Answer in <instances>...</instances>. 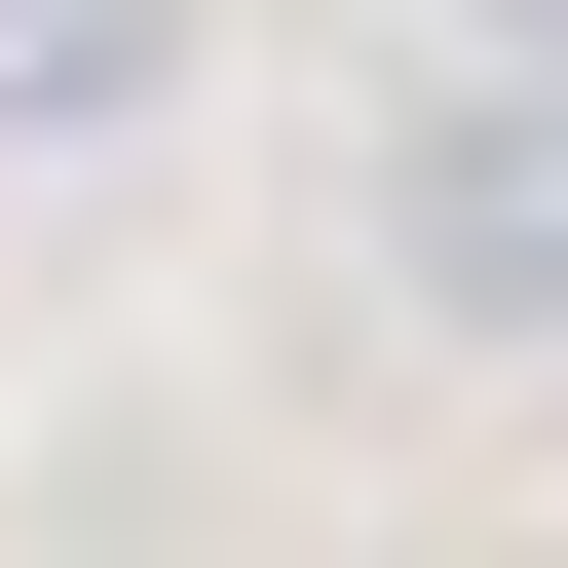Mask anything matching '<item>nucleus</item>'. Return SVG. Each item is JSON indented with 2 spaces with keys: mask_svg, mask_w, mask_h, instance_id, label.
<instances>
[{
  "mask_svg": "<svg viewBox=\"0 0 568 568\" xmlns=\"http://www.w3.org/2000/svg\"><path fill=\"white\" fill-rule=\"evenodd\" d=\"M493 39H568V0H493Z\"/></svg>",
  "mask_w": 568,
  "mask_h": 568,
  "instance_id": "obj_3",
  "label": "nucleus"
},
{
  "mask_svg": "<svg viewBox=\"0 0 568 568\" xmlns=\"http://www.w3.org/2000/svg\"><path fill=\"white\" fill-rule=\"evenodd\" d=\"M379 265H417L455 342H568V39H493V77L379 152Z\"/></svg>",
  "mask_w": 568,
  "mask_h": 568,
  "instance_id": "obj_1",
  "label": "nucleus"
},
{
  "mask_svg": "<svg viewBox=\"0 0 568 568\" xmlns=\"http://www.w3.org/2000/svg\"><path fill=\"white\" fill-rule=\"evenodd\" d=\"M190 114V0H0V152H152Z\"/></svg>",
  "mask_w": 568,
  "mask_h": 568,
  "instance_id": "obj_2",
  "label": "nucleus"
}]
</instances>
